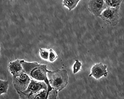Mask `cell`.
I'll list each match as a JSON object with an SVG mask.
<instances>
[{"instance_id":"obj_1","label":"cell","mask_w":124,"mask_h":99,"mask_svg":"<svg viewBox=\"0 0 124 99\" xmlns=\"http://www.w3.org/2000/svg\"><path fill=\"white\" fill-rule=\"evenodd\" d=\"M22 64L24 73L32 79L36 81L45 82L48 86V94L53 88L50 85L47 76L49 71L47 65L40 64L36 62H28L21 60Z\"/></svg>"},{"instance_id":"obj_2","label":"cell","mask_w":124,"mask_h":99,"mask_svg":"<svg viewBox=\"0 0 124 99\" xmlns=\"http://www.w3.org/2000/svg\"><path fill=\"white\" fill-rule=\"evenodd\" d=\"M47 76L50 85L54 90L60 91L66 86L68 76L65 71L57 70L49 71Z\"/></svg>"},{"instance_id":"obj_3","label":"cell","mask_w":124,"mask_h":99,"mask_svg":"<svg viewBox=\"0 0 124 99\" xmlns=\"http://www.w3.org/2000/svg\"><path fill=\"white\" fill-rule=\"evenodd\" d=\"M120 8L107 7L103 11L99 17L108 25L116 26L119 21Z\"/></svg>"},{"instance_id":"obj_4","label":"cell","mask_w":124,"mask_h":99,"mask_svg":"<svg viewBox=\"0 0 124 99\" xmlns=\"http://www.w3.org/2000/svg\"><path fill=\"white\" fill-rule=\"evenodd\" d=\"M48 88L45 82L32 79L26 90L18 94L20 99H29L31 96L43 90L48 91Z\"/></svg>"},{"instance_id":"obj_5","label":"cell","mask_w":124,"mask_h":99,"mask_svg":"<svg viewBox=\"0 0 124 99\" xmlns=\"http://www.w3.org/2000/svg\"><path fill=\"white\" fill-rule=\"evenodd\" d=\"M31 80L25 73L17 77L13 78V85L17 93L18 94L25 91Z\"/></svg>"},{"instance_id":"obj_6","label":"cell","mask_w":124,"mask_h":99,"mask_svg":"<svg viewBox=\"0 0 124 99\" xmlns=\"http://www.w3.org/2000/svg\"><path fill=\"white\" fill-rule=\"evenodd\" d=\"M107 7L105 0H89L87 8L89 12L94 16L99 17Z\"/></svg>"},{"instance_id":"obj_7","label":"cell","mask_w":124,"mask_h":99,"mask_svg":"<svg viewBox=\"0 0 124 99\" xmlns=\"http://www.w3.org/2000/svg\"><path fill=\"white\" fill-rule=\"evenodd\" d=\"M107 68L106 65L102 63L97 64L93 66L89 76H92L97 79L102 77H106L108 73L107 71Z\"/></svg>"},{"instance_id":"obj_8","label":"cell","mask_w":124,"mask_h":99,"mask_svg":"<svg viewBox=\"0 0 124 99\" xmlns=\"http://www.w3.org/2000/svg\"><path fill=\"white\" fill-rule=\"evenodd\" d=\"M7 67L9 72L13 78L19 76L25 73L21 60L19 59L9 62Z\"/></svg>"},{"instance_id":"obj_9","label":"cell","mask_w":124,"mask_h":99,"mask_svg":"<svg viewBox=\"0 0 124 99\" xmlns=\"http://www.w3.org/2000/svg\"><path fill=\"white\" fill-rule=\"evenodd\" d=\"M81 0H63L62 1L63 6L67 8L69 11H71L77 6Z\"/></svg>"},{"instance_id":"obj_10","label":"cell","mask_w":124,"mask_h":99,"mask_svg":"<svg viewBox=\"0 0 124 99\" xmlns=\"http://www.w3.org/2000/svg\"><path fill=\"white\" fill-rule=\"evenodd\" d=\"M47 91L44 90L30 97L29 99H47Z\"/></svg>"},{"instance_id":"obj_11","label":"cell","mask_w":124,"mask_h":99,"mask_svg":"<svg viewBox=\"0 0 124 99\" xmlns=\"http://www.w3.org/2000/svg\"><path fill=\"white\" fill-rule=\"evenodd\" d=\"M9 83L8 81L0 80V95L7 93L9 88Z\"/></svg>"},{"instance_id":"obj_12","label":"cell","mask_w":124,"mask_h":99,"mask_svg":"<svg viewBox=\"0 0 124 99\" xmlns=\"http://www.w3.org/2000/svg\"><path fill=\"white\" fill-rule=\"evenodd\" d=\"M106 7L120 8L122 0H105Z\"/></svg>"},{"instance_id":"obj_13","label":"cell","mask_w":124,"mask_h":99,"mask_svg":"<svg viewBox=\"0 0 124 99\" xmlns=\"http://www.w3.org/2000/svg\"><path fill=\"white\" fill-rule=\"evenodd\" d=\"M39 56L43 60L48 61L49 50L46 49L40 48L39 51Z\"/></svg>"},{"instance_id":"obj_14","label":"cell","mask_w":124,"mask_h":99,"mask_svg":"<svg viewBox=\"0 0 124 99\" xmlns=\"http://www.w3.org/2000/svg\"><path fill=\"white\" fill-rule=\"evenodd\" d=\"M49 55L48 62L50 63L54 62L57 59L58 56L55 52L52 49L49 50Z\"/></svg>"},{"instance_id":"obj_15","label":"cell","mask_w":124,"mask_h":99,"mask_svg":"<svg viewBox=\"0 0 124 99\" xmlns=\"http://www.w3.org/2000/svg\"><path fill=\"white\" fill-rule=\"evenodd\" d=\"M73 66V72L74 74L77 73L81 69L82 65L78 60H76Z\"/></svg>"},{"instance_id":"obj_16","label":"cell","mask_w":124,"mask_h":99,"mask_svg":"<svg viewBox=\"0 0 124 99\" xmlns=\"http://www.w3.org/2000/svg\"><path fill=\"white\" fill-rule=\"evenodd\" d=\"M58 91L53 89L49 93L47 99H58Z\"/></svg>"}]
</instances>
